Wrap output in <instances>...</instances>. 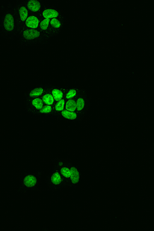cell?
<instances>
[{
	"mask_svg": "<svg viewBox=\"0 0 154 231\" xmlns=\"http://www.w3.org/2000/svg\"><path fill=\"white\" fill-rule=\"evenodd\" d=\"M85 106V101L84 99L82 98H78L76 101V109L78 111H80L82 110Z\"/></svg>",
	"mask_w": 154,
	"mask_h": 231,
	"instance_id": "e0dca14e",
	"label": "cell"
},
{
	"mask_svg": "<svg viewBox=\"0 0 154 231\" xmlns=\"http://www.w3.org/2000/svg\"><path fill=\"white\" fill-rule=\"evenodd\" d=\"M43 92L42 88H39L32 90L30 93L29 96L31 97H37L42 94Z\"/></svg>",
	"mask_w": 154,
	"mask_h": 231,
	"instance_id": "9a60e30c",
	"label": "cell"
},
{
	"mask_svg": "<svg viewBox=\"0 0 154 231\" xmlns=\"http://www.w3.org/2000/svg\"><path fill=\"white\" fill-rule=\"evenodd\" d=\"M49 21L50 20L48 19H45L42 21L40 24L41 28L43 30L46 29L48 27Z\"/></svg>",
	"mask_w": 154,
	"mask_h": 231,
	"instance_id": "d6986e66",
	"label": "cell"
},
{
	"mask_svg": "<svg viewBox=\"0 0 154 231\" xmlns=\"http://www.w3.org/2000/svg\"><path fill=\"white\" fill-rule=\"evenodd\" d=\"M65 100L63 99H61L56 104L55 109L58 111H62L64 108Z\"/></svg>",
	"mask_w": 154,
	"mask_h": 231,
	"instance_id": "2e32d148",
	"label": "cell"
},
{
	"mask_svg": "<svg viewBox=\"0 0 154 231\" xmlns=\"http://www.w3.org/2000/svg\"><path fill=\"white\" fill-rule=\"evenodd\" d=\"M4 25L5 29L8 31H11L14 27V20L12 16L10 14L7 15L5 18Z\"/></svg>",
	"mask_w": 154,
	"mask_h": 231,
	"instance_id": "6da1fadb",
	"label": "cell"
},
{
	"mask_svg": "<svg viewBox=\"0 0 154 231\" xmlns=\"http://www.w3.org/2000/svg\"><path fill=\"white\" fill-rule=\"evenodd\" d=\"M61 174L64 177L68 178L70 177L71 172L70 170L66 167H63L60 170Z\"/></svg>",
	"mask_w": 154,
	"mask_h": 231,
	"instance_id": "ac0fdd59",
	"label": "cell"
},
{
	"mask_svg": "<svg viewBox=\"0 0 154 231\" xmlns=\"http://www.w3.org/2000/svg\"><path fill=\"white\" fill-rule=\"evenodd\" d=\"M52 111V107L50 105H45L43 106L40 109V112L42 113H48Z\"/></svg>",
	"mask_w": 154,
	"mask_h": 231,
	"instance_id": "44dd1931",
	"label": "cell"
},
{
	"mask_svg": "<svg viewBox=\"0 0 154 231\" xmlns=\"http://www.w3.org/2000/svg\"><path fill=\"white\" fill-rule=\"evenodd\" d=\"M40 33L38 31L34 29H30L25 30L23 33L24 37L27 39H34L39 37Z\"/></svg>",
	"mask_w": 154,
	"mask_h": 231,
	"instance_id": "3957f363",
	"label": "cell"
},
{
	"mask_svg": "<svg viewBox=\"0 0 154 231\" xmlns=\"http://www.w3.org/2000/svg\"><path fill=\"white\" fill-rule=\"evenodd\" d=\"M70 171V177L72 182L74 183H77L79 178V173L78 170L75 168L72 167L71 168Z\"/></svg>",
	"mask_w": 154,
	"mask_h": 231,
	"instance_id": "5b68a950",
	"label": "cell"
},
{
	"mask_svg": "<svg viewBox=\"0 0 154 231\" xmlns=\"http://www.w3.org/2000/svg\"><path fill=\"white\" fill-rule=\"evenodd\" d=\"M65 108L67 110L72 112L74 111L76 109L75 101L72 99L68 100L66 104Z\"/></svg>",
	"mask_w": 154,
	"mask_h": 231,
	"instance_id": "9c48e42d",
	"label": "cell"
},
{
	"mask_svg": "<svg viewBox=\"0 0 154 231\" xmlns=\"http://www.w3.org/2000/svg\"><path fill=\"white\" fill-rule=\"evenodd\" d=\"M24 183L25 185L27 186H32L36 184V179L33 175H28L25 177L24 179Z\"/></svg>",
	"mask_w": 154,
	"mask_h": 231,
	"instance_id": "52a82bcc",
	"label": "cell"
},
{
	"mask_svg": "<svg viewBox=\"0 0 154 231\" xmlns=\"http://www.w3.org/2000/svg\"><path fill=\"white\" fill-rule=\"evenodd\" d=\"M27 6L31 11L36 12L40 9L41 5L39 2L37 0H30L28 3Z\"/></svg>",
	"mask_w": 154,
	"mask_h": 231,
	"instance_id": "8992f818",
	"label": "cell"
},
{
	"mask_svg": "<svg viewBox=\"0 0 154 231\" xmlns=\"http://www.w3.org/2000/svg\"><path fill=\"white\" fill-rule=\"evenodd\" d=\"M43 101L46 104L48 105L52 104L54 100L52 95L49 94H46L42 97Z\"/></svg>",
	"mask_w": 154,
	"mask_h": 231,
	"instance_id": "30bf717a",
	"label": "cell"
},
{
	"mask_svg": "<svg viewBox=\"0 0 154 231\" xmlns=\"http://www.w3.org/2000/svg\"><path fill=\"white\" fill-rule=\"evenodd\" d=\"M32 104L36 109H40L43 106V101L39 98H36L32 100Z\"/></svg>",
	"mask_w": 154,
	"mask_h": 231,
	"instance_id": "7c38bea8",
	"label": "cell"
},
{
	"mask_svg": "<svg viewBox=\"0 0 154 231\" xmlns=\"http://www.w3.org/2000/svg\"><path fill=\"white\" fill-rule=\"evenodd\" d=\"M51 180L54 184L57 185L60 184L61 181L60 175L58 172H55L51 177Z\"/></svg>",
	"mask_w": 154,
	"mask_h": 231,
	"instance_id": "4fadbf2b",
	"label": "cell"
},
{
	"mask_svg": "<svg viewBox=\"0 0 154 231\" xmlns=\"http://www.w3.org/2000/svg\"><path fill=\"white\" fill-rule=\"evenodd\" d=\"M28 11L24 7H21L19 10V14L21 20L24 21L26 19L28 16Z\"/></svg>",
	"mask_w": 154,
	"mask_h": 231,
	"instance_id": "5bb4252c",
	"label": "cell"
},
{
	"mask_svg": "<svg viewBox=\"0 0 154 231\" xmlns=\"http://www.w3.org/2000/svg\"><path fill=\"white\" fill-rule=\"evenodd\" d=\"M42 15L46 19H49L57 17L58 15V13L54 9H47L43 11Z\"/></svg>",
	"mask_w": 154,
	"mask_h": 231,
	"instance_id": "277c9868",
	"label": "cell"
},
{
	"mask_svg": "<svg viewBox=\"0 0 154 231\" xmlns=\"http://www.w3.org/2000/svg\"><path fill=\"white\" fill-rule=\"evenodd\" d=\"M76 94L75 90L74 89L70 90L67 93L66 95V98L67 99L71 98L74 97Z\"/></svg>",
	"mask_w": 154,
	"mask_h": 231,
	"instance_id": "7402d4cb",
	"label": "cell"
},
{
	"mask_svg": "<svg viewBox=\"0 0 154 231\" xmlns=\"http://www.w3.org/2000/svg\"><path fill=\"white\" fill-rule=\"evenodd\" d=\"M52 94L54 99L56 101L60 100L63 97V92L57 89H54L52 91Z\"/></svg>",
	"mask_w": 154,
	"mask_h": 231,
	"instance_id": "8fae6325",
	"label": "cell"
},
{
	"mask_svg": "<svg viewBox=\"0 0 154 231\" xmlns=\"http://www.w3.org/2000/svg\"><path fill=\"white\" fill-rule=\"evenodd\" d=\"M50 23L53 27L56 28L60 27L61 25L59 20L55 18L52 19L51 20Z\"/></svg>",
	"mask_w": 154,
	"mask_h": 231,
	"instance_id": "ffe728a7",
	"label": "cell"
},
{
	"mask_svg": "<svg viewBox=\"0 0 154 231\" xmlns=\"http://www.w3.org/2000/svg\"><path fill=\"white\" fill-rule=\"evenodd\" d=\"M62 116L66 119L74 120L77 117V114L75 112L66 110H64L61 112Z\"/></svg>",
	"mask_w": 154,
	"mask_h": 231,
	"instance_id": "ba28073f",
	"label": "cell"
},
{
	"mask_svg": "<svg viewBox=\"0 0 154 231\" xmlns=\"http://www.w3.org/2000/svg\"><path fill=\"white\" fill-rule=\"evenodd\" d=\"M62 164H62V163H61V162H60V163H59V165H62Z\"/></svg>",
	"mask_w": 154,
	"mask_h": 231,
	"instance_id": "603a6c76",
	"label": "cell"
},
{
	"mask_svg": "<svg viewBox=\"0 0 154 231\" xmlns=\"http://www.w3.org/2000/svg\"><path fill=\"white\" fill-rule=\"evenodd\" d=\"M25 23L28 27L35 29L38 27L39 20L37 17L32 16L29 17L27 19Z\"/></svg>",
	"mask_w": 154,
	"mask_h": 231,
	"instance_id": "7a4b0ae2",
	"label": "cell"
}]
</instances>
